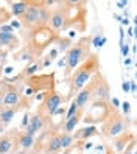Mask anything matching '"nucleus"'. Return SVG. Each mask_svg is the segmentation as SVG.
<instances>
[{
    "label": "nucleus",
    "mask_w": 137,
    "mask_h": 154,
    "mask_svg": "<svg viewBox=\"0 0 137 154\" xmlns=\"http://www.w3.org/2000/svg\"><path fill=\"white\" fill-rule=\"evenodd\" d=\"M92 86V101L94 103H107L109 100V84L106 83L104 76L100 73H95L94 78L89 81Z\"/></svg>",
    "instance_id": "obj_7"
},
{
    "label": "nucleus",
    "mask_w": 137,
    "mask_h": 154,
    "mask_svg": "<svg viewBox=\"0 0 137 154\" xmlns=\"http://www.w3.org/2000/svg\"><path fill=\"white\" fill-rule=\"evenodd\" d=\"M123 62H125V66H128V64H131V59H129V58H125Z\"/></svg>",
    "instance_id": "obj_39"
},
{
    "label": "nucleus",
    "mask_w": 137,
    "mask_h": 154,
    "mask_svg": "<svg viewBox=\"0 0 137 154\" xmlns=\"http://www.w3.org/2000/svg\"><path fill=\"white\" fill-rule=\"evenodd\" d=\"M25 84H26V89L23 95L25 97H31L33 94H36L38 90H53V86H54V73H50V75H41V76H30L25 79Z\"/></svg>",
    "instance_id": "obj_5"
},
{
    "label": "nucleus",
    "mask_w": 137,
    "mask_h": 154,
    "mask_svg": "<svg viewBox=\"0 0 137 154\" xmlns=\"http://www.w3.org/2000/svg\"><path fill=\"white\" fill-rule=\"evenodd\" d=\"M64 98L59 92H56V90H48V92H45L44 95V100H42V104L39 106L38 109V114L42 115L44 119H48V117H53V112L58 109V107L62 104Z\"/></svg>",
    "instance_id": "obj_6"
},
{
    "label": "nucleus",
    "mask_w": 137,
    "mask_h": 154,
    "mask_svg": "<svg viewBox=\"0 0 137 154\" xmlns=\"http://www.w3.org/2000/svg\"><path fill=\"white\" fill-rule=\"evenodd\" d=\"M128 3H129L128 0H122V2H117L115 5H117L118 8H125V6H128Z\"/></svg>",
    "instance_id": "obj_35"
},
{
    "label": "nucleus",
    "mask_w": 137,
    "mask_h": 154,
    "mask_svg": "<svg viewBox=\"0 0 137 154\" xmlns=\"http://www.w3.org/2000/svg\"><path fill=\"white\" fill-rule=\"evenodd\" d=\"M58 139H59V145H61V149H70V146L73 145V137L72 134H66V132H61L58 134Z\"/></svg>",
    "instance_id": "obj_22"
},
{
    "label": "nucleus",
    "mask_w": 137,
    "mask_h": 154,
    "mask_svg": "<svg viewBox=\"0 0 137 154\" xmlns=\"http://www.w3.org/2000/svg\"><path fill=\"white\" fill-rule=\"evenodd\" d=\"M122 89L125 94H129V81H123L122 83Z\"/></svg>",
    "instance_id": "obj_31"
},
{
    "label": "nucleus",
    "mask_w": 137,
    "mask_h": 154,
    "mask_svg": "<svg viewBox=\"0 0 137 154\" xmlns=\"http://www.w3.org/2000/svg\"><path fill=\"white\" fill-rule=\"evenodd\" d=\"M28 122H30V115L25 114V115H23V120H22V126H23V128H25L26 125H28Z\"/></svg>",
    "instance_id": "obj_34"
},
{
    "label": "nucleus",
    "mask_w": 137,
    "mask_h": 154,
    "mask_svg": "<svg viewBox=\"0 0 137 154\" xmlns=\"http://www.w3.org/2000/svg\"><path fill=\"white\" fill-rule=\"evenodd\" d=\"M90 56V38H81L76 41L73 45H70V48L66 53V72L64 76H70L81 62H84Z\"/></svg>",
    "instance_id": "obj_2"
},
{
    "label": "nucleus",
    "mask_w": 137,
    "mask_h": 154,
    "mask_svg": "<svg viewBox=\"0 0 137 154\" xmlns=\"http://www.w3.org/2000/svg\"><path fill=\"white\" fill-rule=\"evenodd\" d=\"M98 72H100L98 56L90 55L84 62H81V64L72 72V75H70V94H78Z\"/></svg>",
    "instance_id": "obj_1"
},
{
    "label": "nucleus",
    "mask_w": 137,
    "mask_h": 154,
    "mask_svg": "<svg viewBox=\"0 0 137 154\" xmlns=\"http://www.w3.org/2000/svg\"><path fill=\"white\" fill-rule=\"evenodd\" d=\"M19 47H20V41L14 33L13 34L0 33V58H5L6 53L14 51Z\"/></svg>",
    "instance_id": "obj_11"
},
{
    "label": "nucleus",
    "mask_w": 137,
    "mask_h": 154,
    "mask_svg": "<svg viewBox=\"0 0 137 154\" xmlns=\"http://www.w3.org/2000/svg\"><path fill=\"white\" fill-rule=\"evenodd\" d=\"M6 83L5 81H0V107H2V103H3V95H5V90H6Z\"/></svg>",
    "instance_id": "obj_27"
},
{
    "label": "nucleus",
    "mask_w": 137,
    "mask_h": 154,
    "mask_svg": "<svg viewBox=\"0 0 137 154\" xmlns=\"http://www.w3.org/2000/svg\"><path fill=\"white\" fill-rule=\"evenodd\" d=\"M76 112H78V107H76L75 101H72L70 106H69V109L66 111V114H64V117H66V120H67V119H70V117H73Z\"/></svg>",
    "instance_id": "obj_25"
},
{
    "label": "nucleus",
    "mask_w": 137,
    "mask_h": 154,
    "mask_svg": "<svg viewBox=\"0 0 137 154\" xmlns=\"http://www.w3.org/2000/svg\"><path fill=\"white\" fill-rule=\"evenodd\" d=\"M20 107H22V104L16 106V107H3V106L0 107V125H2L3 128L6 125H10L11 120L14 119V115L17 114V111H19Z\"/></svg>",
    "instance_id": "obj_16"
},
{
    "label": "nucleus",
    "mask_w": 137,
    "mask_h": 154,
    "mask_svg": "<svg viewBox=\"0 0 137 154\" xmlns=\"http://www.w3.org/2000/svg\"><path fill=\"white\" fill-rule=\"evenodd\" d=\"M8 84V83H6ZM22 92L20 89L17 87L16 84H8L6 90H5V95H3V107H16V106H20L22 104Z\"/></svg>",
    "instance_id": "obj_10"
},
{
    "label": "nucleus",
    "mask_w": 137,
    "mask_h": 154,
    "mask_svg": "<svg viewBox=\"0 0 137 154\" xmlns=\"http://www.w3.org/2000/svg\"><path fill=\"white\" fill-rule=\"evenodd\" d=\"M104 42H106V36H103V33H98L94 39H90V44L97 48H101L104 45Z\"/></svg>",
    "instance_id": "obj_23"
},
{
    "label": "nucleus",
    "mask_w": 137,
    "mask_h": 154,
    "mask_svg": "<svg viewBox=\"0 0 137 154\" xmlns=\"http://www.w3.org/2000/svg\"><path fill=\"white\" fill-rule=\"evenodd\" d=\"M107 154H112V149L111 148H107Z\"/></svg>",
    "instance_id": "obj_43"
},
{
    "label": "nucleus",
    "mask_w": 137,
    "mask_h": 154,
    "mask_svg": "<svg viewBox=\"0 0 137 154\" xmlns=\"http://www.w3.org/2000/svg\"><path fill=\"white\" fill-rule=\"evenodd\" d=\"M11 19V13L6 8H0V26L5 25V22H8Z\"/></svg>",
    "instance_id": "obj_24"
},
{
    "label": "nucleus",
    "mask_w": 137,
    "mask_h": 154,
    "mask_svg": "<svg viewBox=\"0 0 137 154\" xmlns=\"http://www.w3.org/2000/svg\"><path fill=\"white\" fill-rule=\"evenodd\" d=\"M59 6H56L53 11H50V20H48V28L54 33H59L62 28H64V25H66V20H67V17H66V6H64L62 2L58 3Z\"/></svg>",
    "instance_id": "obj_9"
},
{
    "label": "nucleus",
    "mask_w": 137,
    "mask_h": 154,
    "mask_svg": "<svg viewBox=\"0 0 137 154\" xmlns=\"http://www.w3.org/2000/svg\"><path fill=\"white\" fill-rule=\"evenodd\" d=\"M120 50H122V55H123L125 58H126L128 55H129V47H128V45H126L125 42H123V44L120 45Z\"/></svg>",
    "instance_id": "obj_30"
},
{
    "label": "nucleus",
    "mask_w": 137,
    "mask_h": 154,
    "mask_svg": "<svg viewBox=\"0 0 137 154\" xmlns=\"http://www.w3.org/2000/svg\"><path fill=\"white\" fill-rule=\"evenodd\" d=\"M120 106H122V109H123V115L126 117L128 114H129V111H131V104L128 103V101H123V103H120Z\"/></svg>",
    "instance_id": "obj_28"
},
{
    "label": "nucleus",
    "mask_w": 137,
    "mask_h": 154,
    "mask_svg": "<svg viewBox=\"0 0 137 154\" xmlns=\"http://www.w3.org/2000/svg\"><path fill=\"white\" fill-rule=\"evenodd\" d=\"M16 140L13 139V135H0V154H8L13 149V145Z\"/></svg>",
    "instance_id": "obj_20"
},
{
    "label": "nucleus",
    "mask_w": 137,
    "mask_h": 154,
    "mask_svg": "<svg viewBox=\"0 0 137 154\" xmlns=\"http://www.w3.org/2000/svg\"><path fill=\"white\" fill-rule=\"evenodd\" d=\"M58 39V34L51 31L48 26H39V28H36L33 31H30V41H28V47H26V50H28L33 58H41L42 51L48 47V45L51 42H56Z\"/></svg>",
    "instance_id": "obj_3"
},
{
    "label": "nucleus",
    "mask_w": 137,
    "mask_h": 154,
    "mask_svg": "<svg viewBox=\"0 0 137 154\" xmlns=\"http://www.w3.org/2000/svg\"><path fill=\"white\" fill-rule=\"evenodd\" d=\"M64 114H66V107H62V106H59L58 109L53 112V115H64Z\"/></svg>",
    "instance_id": "obj_32"
},
{
    "label": "nucleus",
    "mask_w": 137,
    "mask_h": 154,
    "mask_svg": "<svg viewBox=\"0 0 137 154\" xmlns=\"http://www.w3.org/2000/svg\"><path fill=\"white\" fill-rule=\"evenodd\" d=\"M128 128H129V120H128L123 114L117 112V109L111 107V111H109V114L106 115V119L103 122L101 134L104 135V137L115 139L120 134L126 132Z\"/></svg>",
    "instance_id": "obj_4"
},
{
    "label": "nucleus",
    "mask_w": 137,
    "mask_h": 154,
    "mask_svg": "<svg viewBox=\"0 0 137 154\" xmlns=\"http://www.w3.org/2000/svg\"><path fill=\"white\" fill-rule=\"evenodd\" d=\"M17 146H20L23 149H31L34 146V137L33 135H28V134H25V132H20L19 135H17Z\"/></svg>",
    "instance_id": "obj_19"
},
{
    "label": "nucleus",
    "mask_w": 137,
    "mask_h": 154,
    "mask_svg": "<svg viewBox=\"0 0 137 154\" xmlns=\"http://www.w3.org/2000/svg\"><path fill=\"white\" fill-rule=\"evenodd\" d=\"M111 103H112V106H114V109H117L118 106H120V101H118V98H111Z\"/></svg>",
    "instance_id": "obj_33"
},
{
    "label": "nucleus",
    "mask_w": 137,
    "mask_h": 154,
    "mask_svg": "<svg viewBox=\"0 0 137 154\" xmlns=\"http://www.w3.org/2000/svg\"><path fill=\"white\" fill-rule=\"evenodd\" d=\"M92 146H94V145H92V143H90V142H89V143L86 145V146H84V148H86V149H89V148H92Z\"/></svg>",
    "instance_id": "obj_40"
},
{
    "label": "nucleus",
    "mask_w": 137,
    "mask_h": 154,
    "mask_svg": "<svg viewBox=\"0 0 137 154\" xmlns=\"http://www.w3.org/2000/svg\"><path fill=\"white\" fill-rule=\"evenodd\" d=\"M2 75H3V66L0 64V78H2Z\"/></svg>",
    "instance_id": "obj_41"
},
{
    "label": "nucleus",
    "mask_w": 137,
    "mask_h": 154,
    "mask_svg": "<svg viewBox=\"0 0 137 154\" xmlns=\"http://www.w3.org/2000/svg\"><path fill=\"white\" fill-rule=\"evenodd\" d=\"M83 114H84V111L78 109V112H76L73 117H70V119H67L66 122H64V125H62V131L66 132V134H72V132H73V131L76 129L78 123L83 120Z\"/></svg>",
    "instance_id": "obj_15"
},
{
    "label": "nucleus",
    "mask_w": 137,
    "mask_h": 154,
    "mask_svg": "<svg viewBox=\"0 0 137 154\" xmlns=\"http://www.w3.org/2000/svg\"><path fill=\"white\" fill-rule=\"evenodd\" d=\"M44 126H45V119L42 115H39L38 112H36L34 115L30 117V122L28 125H26V129H25V134H28V135H34L38 134L39 131L44 129Z\"/></svg>",
    "instance_id": "obj_13"
},
{
    "label": "nucleus",
    "mask_w": 137,
    "mask_h": 154,
    "mask_svg": "<svg viewBox=\"0 0 137 154\" xmlns=\"http://www.w3.org/2000/svg\"><path fill=\"white\" fill-rule=\"evenodd\" d=\"M42 2H28V8L26 11L19 17L20 26L26 28L28 31H33L39 28V6Z\"/></svg>",
    "instance_id": "obj_8"
},
{
    "label": "nucleus",
    "mask_w": 137,
    "mask_h": 154,
    "mask_svg": "<svg viewBox=\"0 0 137 154\" xmlns=\"http://www.w3.org/2000/svg\"><path fill=\"white\" fill-rule=\"evenodd\" d=\"M131 140H134V134L129 132V131H126V132L120 134L118 137H115V139H114V146H115L117 152H122V151L128 146V145H129Z\"/></svg>",
    "instance_id": "obj_17"
},
{
    "label": "nucleus",
    "mask_w": 137,
    "mask_h": 154,
    "mask_svg": "<svg viewBox=\"0 0 137 154\" xmlns=\"http://www.w3.org/2000/svg\"><path fill=\"white\" fill-rule=\"evenodd\" d=\"M3 131H5V128H3V126H2V125H0V135H2V134H3Z\"/></svg>",
    "instance_id": "obj_42"
},
{
    "label": "nucleus",
    "mask_w": 137,
    "mask_h": 154,
    "mask_svg": "<svg viewBox=\"0 0 137 154\" xmlns=\"http://www.w3.org/2000/svg\"><path fill=\"white\" fill-rule=\"evenodd\" d=\"M58 66H59V67L66 66V58H61V59H59V62H58Z\"/></svg>",
    "instance_id": "obj_37"
},
{
    "label": "nucleus",
    "mask_w": 137,
    "mask_h": 154,
    "mask_svg": "<svg viewBox=\"0 0 137 154\" xmlns=\"http://www.w3.org/2000/svg\"><path fill=\"white\" fill-rule=\"evenodd\" d=\"M0 33H8V34H13V33H14V30L11 28L10 25H2V26H0Z\"/></svg>",
    "instance_id": "obj_29"
},
{
    "label": "nucleus",
    "mask_w": 137,
    "mask_h": 154,
    "mask_svg": "<svg viewBox=\"0 0 137 154\" xmlns=\"http://www.w3.org/2000/svg\"><path fill=\"white\" fill-rule=\"evenodd\" d=\"M10 26H11L13 30H14V28H20V22H17V20H13Z\"/></svg>",
    "instance_id": "obj_36"
},
{
    "label": "nucleus",
    "mask_w": 137,
    "mask_h": 154,
    "mask_svg": "<svg viewBox=\"0 0 137 154\" xmlns=\"http://www.w3.org/2000/svg\"><path fill=\"white\" fill-rule=\"evenodd\" d=\"M100 131L97 129V126L90 125V126H86V128H81L78 131H75V134L72 135L73 140H79V142H84V140H89L90 137H94V135H98Z\"/></svg>",
    "instance_id": "obj_14"
},
{
    "label": "nucleus",
    "mask_w": 137,
    "mask_h": 154,
    "mask_svg": "<svg viewBox=\"0 0 137 154\" xmlns=\"http://www.w3.org/2000/svg\"><path fill=\"white\" fill-rule=\"evenodd\" d=\"M10 5H11V16L16 17H20L28 8V2H13Z\"/></svg>",
    "instance_id": "obj_21"
},
{
    "label": "nucleus",
    "mask_w": 137,
    "mask_h": 154,
    "mask_svg": "<svg viewBox=\"0 0 137 154\" xmlns=\"http://www.w3.org/2000/svg\"><path fill=\"white\" fill-rule=\"evenodd\" d=\"M120 22H122V25H128V23H129V20H128L126 17H125V19H120Z\"/></svg>",
    "instance_id": "obj_38"
},
{
    "label": "nucleus",
    "mask_w": 137,
    "mask_h": 154,
    "mask_svg": "<svg viewBox=\"0 0 137 154\" xmlns=\"http://www.w3.org/2000/svg\"><path fill=\"white\" fill-rule=\"evenodd\" d=\"M73 101H75V104H76L78 109L84 111V107H86L90 101H92V86H90V83H87V84L76 94V97L73 98Z\"/></svg>",
    "instance_id": "obj_12"
},
{
    "label": "nucleus",
    "mask_w": 137,
    "mask_h": 154,
    "mask_svg": "<svg viewBox=\"0 0 137 154\" xmlns=\"http://www.w3.org/2000/svg\"><path fill=\"white\" fill-rule=\"evenodd\" d=\"M120 154H135V140H131L129 145H128Z\"/></svg>",
    "instance_id": "obj_26"
},
{
    "label": "nucleus",
    "mask_w": 137,
    "mask_h": 154,
    "mask_svg": "<svg viewBox=\"0 0 137 154\" xmlns=\"http://www.w3.org/2000/svg\"><path fill=\"white\" fill-rule=\"evenodd\" d=\"M61 151V145H59V139H58V132L50 134V137L45 143V154H58Z\"/></svg>",
    "instance_id": "obj_18"
}]
</instances>
